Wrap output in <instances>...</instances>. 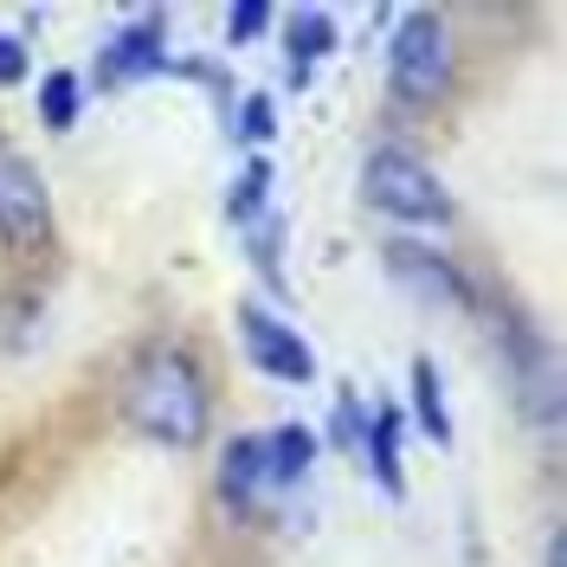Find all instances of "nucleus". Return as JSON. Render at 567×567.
<instances>
[{
	"instance_id": "nucleus-1",
	"label": "nucleus",
	"mask_w": 567,
	"mask_h": 567,
	"mask_svg": "<svg viewBox=\"0 0 567 567\" xmlns=\"http://www.w3.org/2000/svg\"><path fill=\"white\" fill-rule=\"evenodd\" d=\"M123 420L155 445H200L207 439V381L181 349H148L123 381Z\"/></svg>"
},
{
	"instance_id": "nucleus-2",
	"label": "nucleus",
	"mask_w": 567,
	"mask_h": 567,
	"mask_svg": "<svg viewBox=\"0 0 567 567\" xmlns=\"http://www.w3.org/2000/svg\"><path fill=\"white\" fill-rule=\"evenodd\" d=\"M361 194H368L381 213L406 219V226H445V219H452V194H445V181L432 175L413 148H400V142H388V148L368 155Z\"/></svg>"
},
{
	"instance_id": "nucleus-3",
	"label": "nucleus",
	"mask_w": 567,
	"mask_h": 567,
	"mask_svg": "<svg viewBox=\"0 0 567 567\" xmlns=\"http://www.w3.org/2000/svg\"><path fill=\"white\" fill-rule=\"evenodd\" d=\"M388 78L400 97H439L445 84H452V33H445V20L439 13H406L400 20V33L388 45Z\"/></svg>"
},
{
	"instance_id": "nucleus-4",
	"label": "nucleus",
	"mask_w": 567,
	"mask_h": 567,
	"mask_svg": "<svg viewBox=\"0 0 567 567\" xmlns=\"http://www.w3.org/2000/svg\"><path fill=\"white\" fill-rule=\"evenodd\" d=\"M0 239L20 251H45L52 239V194L27 155L0 148Z\"/></svg>"
},
{
	"instance_id": "nucleus-5",
	"label": "nucleus",
	"mask_w": 567,
	"mask_h": 567,
	"mask_svg": "<svg viewBox=\"0 0 567 567\" xmlns=\"http://www.w3.org/2000/svg\"><path fill=\"white\" fill-rule=\"evenodd\" d=\"M239 336H246V354L265 368V374H278V381H290V388H303L310 374H317V354H310V342L290 329L284 317H271V310H239Z\"/></svg>"
},
{
	"instance_id": "nucleus-6",
	"label": "nucleus",
	"mask_w": 567,
	"mask_h": 567,
	"mask_svg": "<svg viewBox=\"0 0 567 567\" xmlns=\"http://www.w3.org/2000/svg\"><path fill=\"white\" fill-rule=\"evenodd\" d=\"M168 65V27L162 20H136V27H123V33L104 45V84H130V78H148V71Z\"/></svg>"
},
{
	"instance_id": "nucleus-7",
	"label": "nucleus",
	"mask_w": 567,
	"mask_h": 567,
	"mask_svg": "<svg viewBox=\"0 0 567 567\" xmlns=\"http://www.w3.org/2000/svg\"><path fill=\"white\" fill-rule=\"evenodd\" d=\"M388 271L425 303H464V278L425 246H388Z\"/></svg>"
},
{
	"instance_id": "nucleus-8",
	"label": "nucleus",
	"mask_w": 567,
	"mask_h": 567,
	"mask_svg": "<svg viewBox=\"0 0 567 567\" xmlns=\"http://www.w3.org/2000/svg\"><path fill=\"white\" fill-rule=\"evenodd\" d=\"M258 491H265V439H233L219 458V496L233 509H251Z\"/></svg>"
},
{
	"instance_id": "nucleus-9",
	"label": "nucleus",
	"mask_w": 567,
	"mask_h": 567,
	"mask_svg": "<svg viewBox=\"0 0 567 567\" xmlns=\"http://www.w3.org/2000/svg\"><path fill=\"white\" fill-rule=\"evenodd\" d=\"M310 458H317V439L303 425H278L265 439V484H297L310 471Z\"/></svg>"
},
{
	"instance_id": "nucleus-10",
	"label": "nucleus",
	"mask_w": 567,
	"mask_h": 567,
	"mask_svg": "<svg viewBox=\"0 0 567 567\" xmlns=\"http://www.w3.org/2000/svg\"><path fill=\"white\" fill-rule=\"evenodd\" d=\"M361 452H368V464H374V477H381V484L400 496V413H393V406H381V413L368 420Z\"/></svg>"
},
{
	"instance_id": "nucleus-11",
	"label": "nucleus",
	"mask_w": 567,
	"mask_h": 567,
	"mask_svg": "<svg viewBox=\"0 0 567 567\" xmlns=\"http://www.w3.org/2000/svg\"><path fill=\"white\" fill-rule=\"evenodd\" d=\"M329 45H336V20L303 7V13L290 20V59H297V71H310V59H322Z\"/></svg>"
},
{
	"instance_id": "nucleus-12",
	"label": "nucleus",
	"mask_w": 567,
	"mask_h": 567,
	"mask_svg": "<svg viewBox=\"0 0 567 567\" xmlns=\"http://www.w3.org/2000/svg\"><path fill=\"white\" fill-rule=\"evenodd\" d=\"M413 406L432 439H452V413H445V393H439V368L432 361H413Z\"/></svg>"
},
{
	"instance_id": "nucleus-13",
	"label": "nucleus",
	"mask_w": 567,
	"mask_h": 567,
	"mask_svg": "<svg viewBox=\"0 0 567 567\" xmlns=\"http://www.w3.org/2000/svg\"><path fill=\"white\" fill-rule=\"evenodd\" d=\"M39 116H45V130H71V123H78V78H71V71H52V78H45Z\"/></svg>"
},
{
	"instance_id": "nucleus-14",
	"label": "nucleus",
	"mask_w": 567,
	"mask_h": 567,
	"mask_svg": "<svg viewBox=\"0 0 567 567\" xmlns=\"http://www.w3.org/2000/svg\"><path fill=\"white\" fill-rule=\"evenodd\" d=\"M265 194H271V162H251L246 181L233 187V219H251V213L265 207Z\"/></svg>"
},
{
	"instance_id": "nucleus-15",
	"label": "nucleus",
	"mask_w": 567,
	"mask_h": 567,
	"mask_svg": "<svg viewBox=\"0 0 567 567\" xmlns=\"http://www.w3.org/2000/svg\"><path fill=\"white\" fill-rule=\"evenodd\" d=\"M265 27H271V7H258V0L226 13V39H233V45H251V39L265 33Z\"/></svg>"
},
{
	"instance_id": "nucleus-16",
	"label": "nucleus",
	"mask_w": 567,
	"mask_h": 567,
	"mask_svg": "<svg viewBox=\"0 0 567 567\" xmlns=\"http://www.w3.org/2000/svg\"><path fill=\"white\" fill-rule=\"evenodd\" d=\"M271 130H278V110H271V97H251L239 136H246V142H271Z\"/></svg>"
},
{
	"instance_id": "nucleus-17",
	"label": "nucleus",
	"mask_w": 567,
	"mask_h": 567,
	"mask_svg": "<svg viewBox=\"0 0 567 567\" xmlns=\"http://www.w3.org/2000/svg\"><path fill=\"white\" fill-rule=\"evenodd\" d=\"M27 78V45L13 33H0V84H20Z\"/></svg>"
},
{
	"instance_id": "nucleus-18",
	"label": "nucleus",
	"mask_w": 567,
	"mask_h": 567,
	"mask_svg": "<svg viewBox=\"0 0 567 567\" xmlns=\"http://www.w3.org/2000/svg\"><path fill=\"white\" fill-rule=\"evenodd\" d=\"M548 567H561V535H555V542H548Z\"/></svg>"
}]
</instances>
